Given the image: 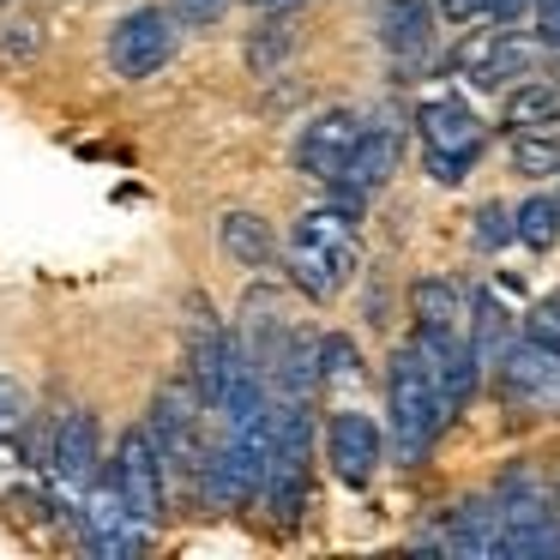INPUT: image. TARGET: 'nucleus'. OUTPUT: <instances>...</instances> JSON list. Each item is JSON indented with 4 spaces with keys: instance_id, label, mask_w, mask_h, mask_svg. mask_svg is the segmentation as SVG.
Here are the masks:
<instances>
[{
    "instance_id": "12",
    "label": "nucleus",
    "mask_w": 560,
    "mask_h": 560,
    "mask_svg": "<svg viewBox=\"0 0 560 560\" xmlns=\"http://www.w3.org/2000/svg\"><path fill=\"white\" fill-rule=\"evenodd\" d=\"M362 133H368V115H355V109H319L314 121L295 133V170H302L307 182L331 187V182H338V170L355 158Z\"/></svg>"
},
{
    "instance_id": "6",
    "label": "nucleus",
    "mask_w": 560,
    "mask_h": 560,
    "mask_svg": "<svg viewBox=\"0 0 560 560\" xmlns=\"http://www.w3.org/2000/svg\"><path fill=\"white\" fill-rule=\"evenodd\" d=\"M175 49H182V19H175L170 7H133V13H121L109 25L103 61H109L115 79L139 85V79L163 73V67L175 61Z\"/></svg>"
},
{
    "instance_id": "29",
    "label": "nucleus",
    "mask_w": 560,
    "mask_h": 560,
    "mask_svg": "<svg viewBox=\"0 0 560 560\" xmlns=\"http://www.w3.org/2000/svg\"><path fill=\"white\" fill-rule=\"evenodd\" d=\"M254 7H271V13H278V7H295V0H254Z\"/></svg>"
},
{
    "instance_id": "1",
    "label": "nucleus",
    "mask_w": 560,
    "mask_h": 560,
    "mask_svg": "<svg viewBox=\"0 0 560 560\" xmlns=\"http://www.w3.org/2000/svg\"><path fill=\"white\" fill-rule=\"evenodd\" d=\"M452 422L446 398H440V380H434V355L422 343H398L386 362V452L392 464L416 470V464L434 452L440 428Z\"/></svg>"
},
{
    "instance_id": "5",
    "label": "nucleus",
    "mask_w": 560,
    "mask_h": 560,
    "mask_svg": "<svg viewBox=\"0 0 560 560\" xmlns=\"http://www.w3.org/2000/svg\"><path fill=\"white\" fill-rule=\"evenodd\" d=\"M145 434L158 440L170 476L194 482L199 464H206V398H199L194 380H163L151 392V410H145Z\"/></svg>"
},
{
    "instance_id": "14",
    "label": "nucleus",
    "mask_w": 560,
    "mask_h": 560,
    "mask_svg": "<svg viewBox=\"0 0 560 560\" xmlns=\"http://www.w3.org/2000/svg\"><path fill=\"white\" fill-rule=\"evenodd\" d=\"M79 536H85L91 555H139L151 536V524L133 518V506L121 500V488L109 482V476H97V488H91L85 500H79Z\"/></svg>"
},
{
    "instance_id": "28",
    "label": "nucleus",
    "mask_w": 560,
    "mask_h": 560,
    "mask_svg": "<svg viewBox=\"0 0 560 560\" xmlns=\"http://www.w3.org/2000/svg\"><path fill=\"white\" fill-rule=\"evenodd\" d=\"M530 25H536V37H542V43H555V49H560V0H536Z\"/></svg>"
},
{
    "instance_id": "16",
    "label": "nucleus",
    "mask_w": 560,
    "mask_h": 560,
    "mask_svg": "<svg viewBox=\"0 0 560 560\" xmlns=\"http://www.w3.org/2000/svg\"><path fill=\"white\" fill-rule=\"evenodd\" d=\"M500 121L512 133H530V127H560V79L548 73H530L518 85L500 91Z\"/></svg>"
},
{
    "instance_id": "19",
    "label": "nucleus",
    "mask_w": 560,
    "mask_h": 560,
    "mask_svg": "<svg viewBox=\"0 0 560 560\" xmlns=\"http://www.w3.org/2000/svg\"><path fill=\"white\" fill-rule=\"evenodd\" d=\"M290 49H295V25H290V19H259L254 37H247V67H254L259 79H271L283 61H290Z\"/></svg>"
},
{
    "instance_id": "25",
    "label": "nucleus",
    "mask_w": 560,
    "mask_h": 560,
    "mask_svg": "<svg viewBox=\"0 0 560 560\" xmlns=\"http://www.w3.org/2000/svg\"><path fill=\"white\" fill-rule=\"evenodd\" d=\"M524 338L548 343V350H560V295H548V302L530 307V319H524Z\"/></svg>"
},
{
    "instance_id": "30",
    "label": "nucleus",
    "mask_w": 560,
    "mask_h": 560,
    "mask_svg": "<svg viewBox=\"0 0 560 560\" xmlns=\"http://www.w3.org/2000/svg\"><path fill=\"white\" fill-rule=\"evenodd\" d=\"M555 512H560V500H555Z\"/></svg>"
},
{
    "instance_id": "15",
    "label": "nucleus",
    "mask_w": 560,
    "mask_h": 560,
    "mask_svg": "<svg viewBox=\"0 0 560 560\" xmlns=\"http://www.w3.org/2000/svg\"><path fill=\"white\" fill-rule=\"evenodd\" d=\"M434 0H380V43L398 67H422L434 55Z\"/></svg>"
},
{
    "instance_id": "10",
    "label": "nucleus",
    "mask_w": 560,
    "mask_h": 560,
    "mask_svg": "<svg viewBox=\"0 0 560 560\" xmlns=\"http://www.w3.org/2000/svg\"><path fill=\"white\" fill-rule=\"evenodd\" d=\"M398 158H404V127L392 121H368L362 145H355V158L338 170V182H331V199L350 211H368L380 194L392 187V175H398Z\"/></svg>"
},
{
    "instance_id": "3",
    "label": "nucleus",
    "mask_w": 560,
    "mask_h": 560,
    "mask_svg": "<svg viewBox=\"0 0 560 560\" xmlns=\"http://www.w3.org/2000/svg\"><path fill=\"white\" fill-rule=\"evenodd\" d=\"M307 482H314V416L307 398H271L266 416V488L259 506L278 530H295L307 512Z\"/></svg>"
},
{
    "instance_id": "2",
    "label": "nucleus",
    "mask_w": 560,
    "mask_h": 560,
    "mask_svg": "<svg viewBox=\"0 0 560 560\" xmlns=\"http://www.w3.org/2000/svg\"><path fill=\"white\" fill-rule=\"evenodd\" d=\"M362 266V235H355V211L350 206H314L290 223L283 242V278L290 290H302L307 302H331L343 283Z\"/></svg>"
},
{
    "instance_id": "8",
    "label": "nucleus",
    "mask_w": 560,
    "mask_h": 560,
    "mask_svg": "<svg viewBox=\"0 0 560 560\" xmlns=\"http://www.w3.org/2000/svg\"><path fill=\"white\" fill-rule=\"evenodd\" d=\"M103 476L121 488V500L133 506L139 524H151V530H158V524L170 518V464H163L158 440L145 434V422L121 434V446H115V464H103Z\"/></svg>"
},
{
    "instance_id": "17",
    "label": "nucleus",
    "mask_w": 560,
    "mask_h": 560,
    "mask_svg": "<svg viewBox=\"0 0 560 560\" xmlns=\"http://www.w3.org/2000/svg\"><path fill=\"white\" fill-rule=\"evenodd\" d=\"M218 242H223V254L247 271H271V259H278V235H271V223L259 218V211H223Z\"/></svg>"
},
{
    "instance_id": "23",
    "label": "nucleus",
    "mask_w": 560,
    "mask_h": 560,
    "mask_svg": "<svg viewBox=\"0 0 560 560\" xmlns=\"http://www.w3.org/2000/svg\"><path fill=\"white\" fill-rule=\"evenodd\" d=\"M512 235H518V218H512L506 206H476V247H506Z\"/></svg>"
},
{
    "instance_id": "27",
    "label": "nucleus",
    "mask_w": 560,
    "mask_h": 560,
    "mask_svg": "<svg viewBox=\"0 0 560 560\" xmlns=\"http://www.w3.org/2000/svg\"><path fill=\"white\" fill-rule=\"evenodd\" d=\"M170 13L182 19V25L206 31V25H218V19L230 13V0H170Z\"/></svg>"
},
{
    "instance_id": "24",
    "label": "nucleus",
    "mask_w": 560,
    "mask_h": 560,
    "mask_svg": "<svg viewBox=\"0 0 560 560\" xmlns=\"http://www.w3.org/2000/svg\"><path fill=\"white\" fill-rule=\"evenodd\" d=\"M25 416H31V398H25V386L0 374V440H13L19 428H25Z\"/></svg>"
},
{
    "instance_id": "4",
    "label": "nucleus",
    "mask_w": 560,
    "mask_h": 560,
    "mask_svg": "<svg viewBox=\"0 0 560 560\" xmlns=\"http://www.w3.org/2000/svg\"><path fill=\"white\" fill-rule=\"evenodd\" d=\"M416 139H422V170L440 187H458L488 151V127L464 97H428L416 109Z\"/></svg>"
},
{
    "instance_id": "18",
    "label": "nucleus",
    "mask_w": 560,
    "mask_h": 560,
    "mask_svg": "<svg viewBox=\"0 0 560 560\" xmlns=\"http://www.w3.org/2000/svg\"><path fill=\"white\" fill-rule=\"evenodd\" d=\"M314 380H319V392L326 386H355V380H362V350H355V338H343V331H319Z\"/></svg>"
},
{
    "instance_id": "7",
    "label": "nucleus",
    "mask_w": 560,
    "mask_h": 560,
    "mask_svg": "<svg viewBox=\"0 0 560 560\" xmlns=\"http://www.w3.org/2000/svg\"><path fill=\"white\" fill-rule=\"evenodd\" d=\"M494 380H500V404L512 416H524V422L560 416V350H548L536 338H518L500 350Z\"/></svg>"
},
{
    "instance_id": "9",
    "label": "nucleus",
    "mask_w": 560,
    "mask_h": 560,
    "mask_svg": "<svg viewBox=\"0 0 560 560\" xmlns=\"http://www.w3.org/2000/svg\"><path fill=\"white\" fill-rule=\"evenodd\" d=\"M43 470H49L55 494L61 500H85L103 476V428L91 410H67L61 422L49 428V446H43Z\"/></svg>"
},
{
    "instance_id": "21",
    "label": "nucleus",
    "mask_w": 560,
    "mask_h": 560,
    "mask_svg": "<svg viewBox=\"0 0 560 560\" xmlns=\"http://www.w3.org/2000/svg\"><path fill=\"white\" fill-rule=\"evenodd\" d=\"M512 170L518 175H560V133L555 127H530V133H512Z\"/></svg>"
},
{
    "instance_id": "13",
    "label": "nucleus",
    "mask_w": 560,
    "mask_h": 560,
    "mask_svg": "<svg viewBox=\"0 0 560 560\" xmlns=\"http://www.w3.org/2000/svg\"><path fill=\"white\" fill-rule=\"evenodd\" d=\"M410 338L428 355H452L470 343V319H464V290L452 278H422L410 290Z\"/></svg>"
},
{
    "instance_id": "26",
    "label": "nucleus",
    "mask_w": 560,
    "mask_h": 560,
    "mask_svg": "<svg viewBox=\"0 0 560 560\" xmlns=\"http://www.w3.org/2000/svg\"><path fill=\"white\" fill-rule=\"evenodd\" d=\"M434 13L446 19V25L470 31V25H488V19H494V0H434Z\"/></svg>"
},
{
    "instance_id": "11",
    "label": "nucleus",
    "mask_w": 560,
    "mask_h": 560,
    "mask_svg": "<svg viewBox=\"0 0 560 560\" xmlns=\"http://www.w3.org/2000/svg\"><path fill=\"white\" fill-rule=\"evenodd\" d=\"M326 464L343 488H368L386 464V428L368 410H331L326 416Z\"/></svg>"
},
{
    "instance_id": "20",
    "label": "nucleus",
    "mask_w": 560,
    "mask_h": 560,
    "mask_svg": "<svg viewBox=\"0 0 560 560\" xmlns=\"http://www.w3.org/2000/svg\"><path fill=\"white\" fill-rule=\"evenodd\" d=\"M512 218H518V242L530 247V254H548V247L560 242V199L555 194H530Z\"/></svg>"
},
{
    "instance_id": "22",
    "label": "nucleus",
    "mask_w": 560,
    "mask_h": 560,
    "mask_svg": "<svg viewBox=\"0 0 560 560\" xmlns=\"http://www.w3.org/2000/svg\"><path fill=\"white\" fill-rule=\"evenodd\" d=\"M37 55H43L37 19H7V25H0V61L7 67H25V61H37Z\"/></svg>"
}]
</instances>
